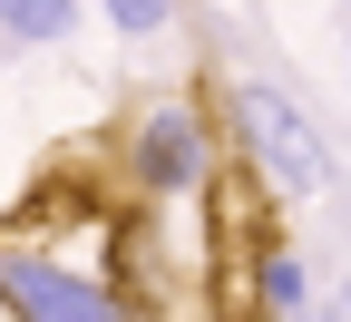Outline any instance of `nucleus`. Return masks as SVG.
<instances>
[{"instance_id": "obj_8", "label": "nucleus", "mask_w": 351, "mask_h": 322, "mask_svg": "<svg viewBox=\"0 0 351 322\" xmlns=\"http://www.w3.org/2000/svg\"><path fill=\"white\" fill-rule=\"evenodd\" d=\"M341 312H351V284H341Z\"/></svg>"}, {"instance_id": "obj_2", "label": "nucleus", "mask_w": 351, "mask_h": 322, "mask_svg": "<svg viewBox=\"0 0 351 322\" xmlns=\"http://www.w3.org/2000/svg\"><path fill=\"white\" fill-rule=\"evenodd\" d=\"M225 127H234V166L254 176L263 196H283V205H313L332 186V147H322V127L302 117L283 88H263V78H234L225 88Z\"/></svg>"}, {"instance_id": "obj_4", "label": "nucleus", "mask_w": 351, "mask_h": 322, "mask_svg": "<svg viewBox=\"0 0 351 322\" xmlns=\"http://www.w3.org/2000/svg\"><path fill=\"white\" fill-rule=\"evenodd\" d=\"M78 30V0H0V39H20V49H59Z\"/></svg>"}, {"instance_id": "obj_7", "label": "nucleus", "mask_w": 351, "mask_h": 322, "mask_svg": "<svg viewBox=\"0 0 351 322\" xmlns=\"http://www.w3.org/2000/svg\"><path fill=\"white\" fill-rule=\"evenodd\" d=\"M302 322H351V312H302Z\"/></svg>"}, {"instance_id": "obj_5", "label": "nucleus", "mask_w": 351, "mask_h": 322, "mask_svg": "<svg viewBox=\"0 0 351 322\" xmlns=\"http://www.w3.org/2000/svg\"><path fill=\"white\" fill-rule=\"evenodd\" d=\"M254 312L263 322H302V312H313V303H302V264L283 244H263V264H254Z\"/></svg>"}, {"instance_id": "obj_1", "label": "nucleus", "mask_w": 351, "mask_h": 322, "mask_svg": "<svg viewBox=\"0 0 351 322\" xmlns=\"http://www.w3.org/2000/svg\"><path fill=\"white\" fill-rule=\"evenodd\" d=\"M0 322H147L127 273L39 244V225H0Z\"/></svg>"}, {"instance_id": "obj_6", "label": "nucleus", "mask_w": 351, "mask_h": 322, "mask_svg": "<svg viewBox=\"0 0 351 322\" xmlns=\"http://www.w3.org/2000/svg\"><path fill=\"white\" fill-rule=\"evenodd\" d=\"M98 10H108V20H117L127 39H156V30L176 20V0H98Z\"/></svg>"}, {"instance_id": "obj_3", "label": "nucleus", "mask_w": 351, "mask_h": 322, "mask_svg": "<svg viewBox=\"0 0 351 322\" xmlns=\"http://www.w3.org/2000/svg\"><path fill=\"white\" fill-rule=\"evenodd\" d=\"M117 166H127V186H137L147 205L195 196V186H215V127H205L186 98H156V108H137V117H127Z\"/></svg>"}]
</instances>
